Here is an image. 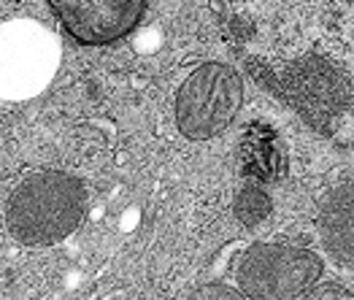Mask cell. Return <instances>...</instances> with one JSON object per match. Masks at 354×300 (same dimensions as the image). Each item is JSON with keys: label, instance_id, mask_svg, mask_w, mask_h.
<instances>
[{"label": "cell", "instance_id": "4", "mask_svg": "<svg viewBox=\"0 0 354 300\" xmlns=\"http://www.w3.org/2000/svg\"><path fill=\"white\" fill-rule=\"evenodd\" d=\"M55 17L84 46H106L138 28L147 0H49Z\"/></svg>", "mask_w": 354, "mask_h": 300}, {"label": "cell", "instance_id": "3", "mask_svg": "<svg viewBox=\"0 0 354 300\" xmlns=\"http://www.w3.org/2000/svg\"><path fill=\"white\" fill-rule=\"evenodd\" d=\"M322 276V260L311 249L290 243H254L236 268V284L246 298H297Z\"/></svg>", "mask_w": 354, "mask_h": 300}, {"label": "cell", "instance_id": "5", "mask_svg": "<svg viewBox=\"0 0 354 300\" xmlns=\"http://www.w3.org/2000/svg\"><path fill=\"white\" fill-rule=\"evenodd\" d=\"M319 233L327 254L354 270V179L338 184L327 195L322 216H319Z\"/></svg>", "mask_w": 354, "mask_h": 300}, {"label": "cell", "instance_id": "1", "mask_svg": "<svg viewBox=\"0 0 354 300\" xmlns=\"http://www.w3.org/2000/svg\"><path fill=\"white\" fill-rule=\"evenodd\" d=\"M84 209L87 192L82 181L59 171H44L28 176L11 192L6 225L25 246H52L82 225Z\"/></svg>", "mask_w": 354, "mask_h": 300}, {"label": "cell", "instance_id": "2", "mask_svg": "<svg viewBox=\"0 0 354 300\" xmlns=\"http://www.w3.org/2000/svg\"><path fill=\"white\" fill-rule=\"evenodd\" d=\"M241 103H243L241 76L230 65L206 62L181 84L176 95L178 130L192 141L219 135L236 120Z\"/></svg>", "mask_w": 354, "mask_h": 300}, {"label": "cell", "instance_id": "6", "mask_svg": "<svg viewBox=\"0 0 354 300\" xmlns=\"http://www.w3.org/2000/svg\"><path fill=\"white\" fill-rule=\"evenodd\" d=\"M270 214V200L260 189H243L236 200V216L243 225H257Z\"/></svg>", "mask_w": 354, "mask_h": 300}]
</instances>
